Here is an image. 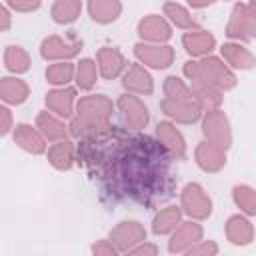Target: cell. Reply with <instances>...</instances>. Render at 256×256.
<instances>
[{"label": "cell", "mask_w": 256, "mask_h": 256, "mask_svg": "<svg viewBox=\"0 0 256 256\" xmlns=\"http://www.w3.org/2000/svg\"><path fill=\"white\" fill-rule=\"evenodd\" d=\"M76 90L70 88V86H54L52 90L46 92V98H44V104L50 112H54L56 116L60 118H72L74 112H76Z\"/></svg>", "instance_id": "cell-16"}, {"label": "cell", "mask_w": 256, "mask_h": 256, "mask_svg": "<svg viewBox=\"0 0 256 256\" xmlns=\"http://www.w3.org/2000/svg\"><path fill=\"white\" fill-rule=\"evenodd\" d=\"M134 56L140 64L152 70H166L174 64L176 52L170 44H150V42H136Z\"/></svg>", "instance_id": "cell-9"}, {"label": "cell", "mask_w": 256, "mask_h": 256, "mask_svg": "<svg viewBox=\"0 0 256 256\" xmlns=\"http://www.w3.org/2000/svg\"><path fill=\"white\" fill-rule=\"evenodd\" d=\"M108 238L116 244V248L120 250V254L122 252L128 254L134 246H138L140 242L146 240V228L138 220H122V222H118L110 230Z\"/></svg>", "instance_id": "cell-13"}, {"label": "cell", "mask_w": 256, "mask_h": 256, "mask_svg": "<svg viewBox=\"0 0 256 256\" xmlns=\"http://www.w3.org/2000/svg\"><path fill=\"white\" fill-rule=\"evenodd\" d=\"M30 96V86L26 80L14 76H4L0 78V98L8 106H20L28 100Z\"/></svg>", "instance_id": "cell-24"}, {"label": "cell", "mask_w": 256, "mask_h": 256, "mask_svg": "<svg viewBox=\"0 0 256 256\" xmlns=\"http://www.w3.org/2000/svg\"><path fill=\"white\" fill-rule=\"evenodd\" d=\"M116 108H118V112H120V116L128 128L144 130L150 122V110L138 94H132V92L120 94L116 100Z\"/></svg>", "instance_id": "cell-8"}, {"label": "cell", "mask_w": 256, "mask_h": 256, "mask_svg": "<svg viewBox=\"0 0 256 256\" xmlns=\"http://www.w3.org/2000/svg\"><path fill=\"white\" fill-rule=\"evenodd\" d=\"M184 76L190 82H202L208 84L220 92H228L234 90L238 84V78L234 74V70L218 56H204V58H192L188 62H184L182 68Z\"/></svg>", "instance_id": "cell-3"}, {"label": "cell", "mask_w": 256, "mask_h": 256, "mask_svg": "<svg viewBox=\"0 0 256 256\" xmlns=\"http://www.w3.org/2000/svg\"><path fill=\"white\" fill-rule=\"evenodd\" d=\"M160 108L166 114V118L176 122V124H194V122L202 120V116H204V108L200 106V102L196 98H168V96H164L160 102Z\"/></svg>", "instance_id": "cell-7"}, {"label": "cell", "mask_w": 256, "mask_h": 256, "mask_svg": "<svg viewBox=\"0 0 256 256\" xmlns=\"http://www.w3.org/2000/svg\"><path fill=\"white\" fill-rule=\"evenodd\" d=\"M82 42L80 40H66L58 34H50L40 42V56L46 62H60V60H72L80 54Z\"/></svg>", "instance_id": "cell-12"}, {"label": "cell", "mask_w": 256, "mask_h": 256, "mask_svg": "<svg viewBox=\"0 0 256 256\" xmlns=\"http://www.w3.org/2000/svg\"><path fill=\"white\" fill-rule=\"evenodd\" d=\"M136 32L140 42H150V44H168L172 38V24L166 20L162 14H146L138 20Z\"/></svg>", "instance_id": "cell-10"}, {"label": "cell", "mask_w": 256, "mask_h": 256, "mask_svg": "<svg viewBox=\"0 0 256 256\" xmlns=\"http://www.w3.org/2000/svg\"><path fill=\"white\" fill-rule=\"evenodd\" d=\"M154 136L164 144V148L170 152L174 160L186 158V138L172 120H160L154 128Z\"/></svg>", "instance_id": "cell-18"}, {"label": "cell", "mask_w": 256, "mask_h": 256, "mask_svg": "<svg viewBox=\"0 0 256 256\" xmlns=\"http://www.w3.org/2000/svg\"><path fill=\"white\" fill-rule=\"evenodd\" d=\"M182 48L186 50L188 56L192 58H204L214 52L216 48V36L208 30L196 28V30H186L182 34Z\"/></svg>", "instance_id": "cell-20"}, {"label": "cell", "mask_w": 256, "mask_h": 256, "mask_svg": "<svg viewBox=\"0 0 256 256\" xmlns=\"http://www.w3.org/2000/svg\"><path fill=\"white\" fill-rule=\"evenodd\" d=\"M74 74H76V66L70 60L52 62L46 68V82L52 86H68L74 80Z\"/></svg>", "instance_id": "cell-33"}, {"label": "cell", "mask_w": 256, "mask_h": 256, "mask_svg": "<svg viewBox=\"0 0 256 256\" xmlns=\"http://www.w3.org/2000/svg\"><path fill=\"white\" fill-rule=\"evenodd\" d=\"M2 60H4V68L10 74H16V76L18 74H26L30 70V66H32V58H30L28 50L18 46V44H8L4 48Z\"/></svg>", "instance_id": "cell-28"}, {"label": "cell", "mask_w": 256, "mask_h": 256, "mask_svg": "<svg viewBox=\"0 0 256 256\" xmlns=\"http://www.w3.org/2000/svg\"><path fill=\"white\" fill-rule=\"evenodd\" d=\"M204 238V228L200 220H182L176 230L170 234L168 240V252L172 254H186L194 244H198Z\"/></svg>", "instance_id": "cell-11"}, {"label": "cell", "mask_w": 256, "mask_h": 256, "mask_svg": "<svg viewBox=\"0 0 256 256\" xmlns=\"http://www.w3.org/2000/svg\"><path fill=\"white\" fill-rule=\"evenodd\" d=\"M4 4H6L12 12L30 14V12H36V10L42 6V0H4Z\"/></svg>", "instance_id": "cell-36"}, {"label": "cell", "mask_w": 256, "mask_h": 256, "mask_svg": "<svg viewBox=\"0 0 256 256\" xmlns=\"http://www.w3.org/2000/svg\"><path fill=\"white\" fill-rule=\"evenodd\" d=\"M186 254H190V256H214V254H218V244L216 242H212V240H200L198 244H194Z\"/></svg>", "instance_id": "cell-38"}, {"label": "cell", "mask_w": 256, "mask_h": 256, "mask_svg": "<svg viewBox=\"0 0 256 256\" xmlns=\"http://www.w3.org/2000/svg\"><path fill=\"white\" fill-rule=\"evenodd\" d=\"M96 62H98L100 76L106 78V80H114V78L122 76L128 68L126 56L116 46H102L96 52Z\"/></svg>", "instance_id": "cell-19"}, {"label": "cell", "mask_w": 256, "mask_h": 256, "mask_svg": "<svg viewBox=\"0 0 256 256\" xmlns=\"http://www.w3.org/2000/svg\"><path fill=\"white\" fill-rule=\"evenodd\" d=\"M190 88L196 96V100L200 102V106L206 110H214V108H220L222 106V100H224V92L208 86V84H202V82H190Z\"/></svg>", "instance_id": "cell-34"}, {"label": "cell", "mask_w": 256, "mask_h": 256, "mask_svg": "<svg viewBox=\"0 0 256 256\" xmlns=\"http://www.w3.org/2000/svg\"><path fill=\"white\" fill-rule=\"evenodd\" d=\"M162 90H164V96L168 98H196L190 84H186L178 76H168L162 84Z\"/></svg>", "instance_id": "cell-35"}, {"label": "cell", "mask_w": 256, "mask_h": 256, "mask_svg": "<svg viewBox=\"0 0 256 256\" xmlns=\"http://www.w3.org/2000/svg\"><path fill=\"white\" fill-rule=\"evenodd\" d=\"M220 58L232 68V70H252L256 68V56L236 40L224 42L220 46Z\"/></svg>", "instance_id": "cell-21"}, {"label": "cell", "mask_w": 256, "mask_h": 256, "mask_svg": "<svg viewBox=\"0 0 256 256\" xmlns=\"http://www.w3.org/2000/svg\"><path fill=\"white\" fill-rule=\"evenodd\" d=\"M214 2H218V0H186V4H188L190 8H196V10L208 8V6H212Z\"/></svg>", "instance_id": "cell-42"}, {"label": "cell", "mask_w": 256, "mask_h": 256, "mask_svg": "<svg viewBox=\"0 0 256 256\" xmlns=\"http://www.w3.org/2000/svg\"><path fill=\"white\" fill-rule=\"evenodd\" d=\"M194 162L202 172L218 174L226 166V150L208 140H202V142H198V146L194 150Z\"/></svg>", "instance_id": "cell-17"}, {"label": "cell", "mask_w": 256, "mask_h": 256, "mask_svg": "<svg viewBox=\"0 0 256 256\" xmlns=\"http://www.w3.org/2000/svg\"><path fill=\"white\" fill-rule=\"evenodd\" d=\"M114 102L106 94H88L80 96L76 102V112L70 118V136L80 140L112 122Z\"/></svg>", "instance_id": "cell-2"}, {"label": "cell", "mask_w": 256, "mask_h": 256, "mask_svg": "<svg viewBox=\"0 0 256 256\" xmlns=\"http://www.w3.org/2000/svg\"><path fill=\"white\" fill-rule=\"evenodd\" d=\"M128 254H134V256H142V254H144V256H156V254H158V246L144 240V242H140L138 246H134Z\"/></svg>", "instance_id": "cell-40"}, {"label": "cell", "mask_w": 256, "mask_h": 256, "mask_svg": "<svg viewBox=\"0 0 256 256\" xmlns=\"http://www.w3.org/2000/svg\"><path fill=\"white\" fill-rule=\"evenodd\" d=\"M122 88L124 92H132L138 96H150L154 92V78L144 64L134 62V64H128L126 72L122 74Z\"/></svg>", "instance_id": "cell-15"}, {"label": "cell", "mask_w": 256, "mask_h": 256, "mask_svg": "<svg viewBox=\"0 0 256 256\" xmlns=\"http://www.w3.org/2000/svg\"><path fill=\"white\" fill-rule=\"evenodd\" d=\"M82 14V0H54L50 8V16L56 24L66 26L74 24Z\"/></svg>", "instance_id": "cell-30"}, {"label": "cell", "mask_w": 256, "mask_h": 256, "mask_svg": "<svg viewBox=\"0 0 256 256\" xmlns=\"http://www.w3.org/2000/svg\"><path fill=\"white\" fill-rule=\"evenodd\" d=\"M226 36L236 42L256 40V0L250 2H236L232 6Z\"/></svg>", "instance_id": "cell-4"}, {"label": "cell", "mask_w": 256, "mask_h": 256, "mask_svg": "<svg viewBox=\"0 0 256 256\" xmlns=\"http://www.w3.org/2000/svg\"><path fill=\"white\" fill-rule=\"evenodd\" d=\"M12 140L20 150H24L32 156H40L48 150V140L44 138V134L38 130L36 124L34 126L26 124V122L16 124L12 130Z\"/></svg>", "instance_id": "cell-14"}, {"label": "cell", "mask_w": 256, "mask_h": 256, "mask_svg": "<svg viewBox=\"0 0 256 256\" xmlns=\"http://www.w3.org/2000/svg\"><path fill=\"white\" fill-rule=\"evenodd\" d=\"M180 206L188 218L200 220V222L208 220L212 216V208H214L210 194L198 182H188L180 190Z\"/></svg>", "instance_id": "cell-5"}, {"label": "cell", "mask_w": 256, "mask_h": 256, "mask_svg": "<svg viewBox=\"0 0 256 256\" xmlns=\"http://www.w3.org/2000/svg\"><path fill=\"white\" fill-rule=\"evenodd\" d=\"M232 202L248 218L250 216H256V188H252L248 184H236V186H232Z\"/></svg>", "instance_id": "cell-32"}, {"label": "cell", "mask_w": 256, "mask_h": 256, "mask_svg": "<svg viewBox=\"0 0 256 256\" xmlns=\"http://www.w3.org/2000/svg\"><path fill=\"white\" fill-rule=\"evenodd\" d=\"M76 162L102 196L154 208L176 190L174 158L156 136L108 124L76 144Z\"/></svg>", "instance_id": "cell-1"}, {"label": "cell", "mask_w": 256, "mask_h": 256, "mask_svg": "<svg viewBox=\"0 0 256 256\" xmlns=\"http://www.w3.org/2000/svg\"><path fill=\"white\" fill-rule=\"evenodd\" d=\"M226 2H230V0H226Z\"/></svg>", "instance_id": "cell-43"}, {"label": "cell", "mask_w": 256, "mask_h": 256, "mask_svg": "<svg viewBox=\"0 0 256 256\" xmlns=\"http://www.w3.org/2000/svg\"><path fill=\"white\" fill-rule=\"evenodd\" d=\"M98 62L92 58H82L76 64V74H74V82L80 90H92L98 82Z\"/></svg>", "instance_id": "cell-31"}, {"label": "cell", "mask_w": 256, "mask_h": 256, "mask_svg": "<svg viewBox=\"0 0 256 256\" xmlns=\"http://www.w3.org/2000/svg\"><path fill=\"white\" fill-rule=\"evenodd\" d=\"M88 16L96 22V24H112L122 16V2L120 0H88L86 4Z\"/></svg>", "instance_id": "cell-26"}, {"label": "cell", "mask_w": 256, "mask_h": 256, "mask_svg": "<svg viewBox=\"0 0 256 256\" xmlns=\"http://www.w3.org/2000/svg\"><path fill=\"white\" fill-rule=\"evenodd\" d=\"M162 14L166 16V20H168L172 26H176V28H180V30H196V28H198V22H196L194 16L190 14V10H188L186 6L174 2V0L164 2Z\"/></svg>", "instance_id": "cell-29"}, {"label": "cell", "mask_w": 256, "mask_h": 256, "mask_svg": "<svg viewBox=\"0 0 256 256\" xmlns=\"http://www.w3.org/2000/svg\"><path fill=\"white\" fill-rule=\"evenodd\" d=\"M46 158L52 168L66 172L76 164V144L70 142V138L52 142V146L46 150Z\"/></svg>", "instance_id": "cell-25"}, {"label": "cell", "mask_w": 256, "mask_h": 256, "mask_svg": "<svg viewBox=\"0 0 256 256\" xmlns=\"http://www.w3.org/2000/svg\"><path fill=\"white\" fill-rule=\"evenodd\" d=\"M0 18H2V26H0V30H2V32H8L10 26H12V10H10L6 4L0 8Z\"/></svg>", "instance_id": "cell-41"}, {"label": "cell", "mask_w": 256, "mask_h": 256, "mask_svg": "<svg viewBox=\"0 0 256 256\" xmlns=\"http://www.w3.org/2000/svg\"><path fill=\"white\" fill-rule=\"evenodd\" d=\"M36 126L44 134V138L48 142H60V140H66L70 136V128H68V124H64V118L56 116L48 108L42 110V112H38Z\"/></svg>", "instance_id": "cell-23"}, {"label": "cell", "mask_w": 256, "mask_h": 256, "mask_svg": "<svg viewBox=\"0 0 256 256\" xmlns=\"http://www.w3.org/2000/svg\"><path fill=\"white\" fill-rule=\"evenodd\" d=\"M90 250H92V254H96V256H116V254H120V250L116 248V244H114L110 238L96 240Z\"/></svg>", "instance_id": "cell-37"}, {"label": "cell", "mask_w": 256, "mask_h": 256, "mask_svg": "<svg viewBox=\"0 0 256 256\" xmlns=\"http://www.w3.org/2000/svg\"><path fill=\"white\" fill-rule=\"evenodd\" d=\"M182 216H184V210L182 206H176V204H168L164 208H160L154 218H152V232L156 236H170L176 226L182 222Z\"/></svg>", "instance_id": "cell-27"}, {"label": "cell", "mask_w": 256, "mask_h": 256, "mask_svg": "<svg viewBox=\"0 0 256 256\" xmlns=\"http://www.w3.org/2000/svg\"><path fill=\"white\" fill-rule=\"evenodd\" d=\"M10 130H14L12 112H10L8 106H0V132H2V136L10 134Z\"/></svg>", "instance_id": "cell-39"}, {"label": "cell", "mask_w": 256, "mask_h": 256, "mask_svg": "<svg viewBox=\"0 0 256 256\" xmlns=\"http://www.w3.org/2000/svg\"><path fill=\"white\" fill-rule=\"evenodd\" d=\"M224 234H226V240L234 246H248L252 244L254 240V224L248 220L246 214H232L228 220H226V226H224Z\"/></svg>", "instance_id": "cell-22"}, {"label": "cell", "mask_w": 256, "mask_h": 256, "mask_svg": "<svg viewBox=\"0 0 256 256\" xmlns=\"http://www.w3.org/2000/svg\"><path fill=\"white\" fill-rule=\"evenodd\" d=\"M202 136L204 140L228 150L232 146V126L222 108L206 110L202 116Z\"/></svg>", "instance_id": "cell-6"}]
</instances>
